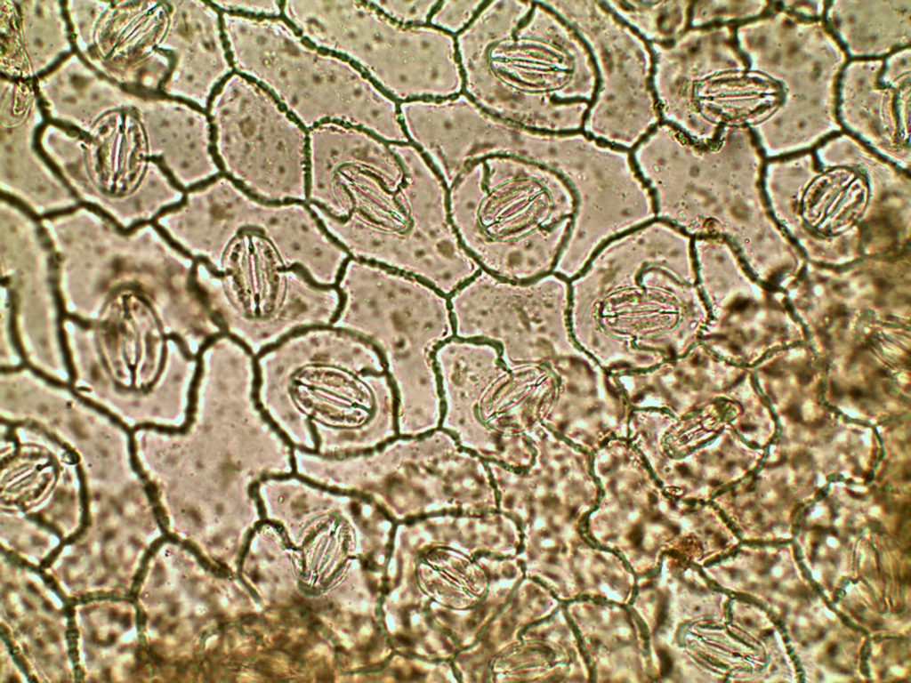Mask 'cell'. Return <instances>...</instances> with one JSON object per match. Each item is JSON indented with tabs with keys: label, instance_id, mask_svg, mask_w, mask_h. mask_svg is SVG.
I'll return each mask as SVG.
<instances>
[{
	"label": "cell",
	"instance_id": "5",
	"mask_svg": "<svg viewBox=\"0 0 911 683\" xmlns=\"http://www.w3.org/2000/svg\"><path fill=\"white\" fill-rule=\"evenodd\" d=\"M282 17L307 41L351 61L399 103L464 92L456 37L399 24L371 1H284Z\"/></svg>",
	"mask_w": 911,
	"mask_h": 683
},
{
	"label": "cell",
	"instance_id": "9",
	"mask_svg": "<svg viewBox=\"0 0 911 683\" xmlns=\"http://www.w3.org/2000/svg\"><path fill=\"white\" fill-rule=\"evenodd\" d=\"M399 107L408 141L426 157L447 186L466 165L487 157H516L542 165L546 158L551 133L498 118L464 92L441 100L401 102Z\"/></svg>",
	"mask_w": 911,
	"mask_h": 683
},
{
	"label": "cell",
	"instance_id": "13",
	"mask_svg": "<svg viewBox=\"0 0 911 683\" xmlns=\"http://www.w3.org/2000/svg\"><path fill=\"white\" fill-rule=\"evenodd\" d=\"M371 3L393 21L405 26L429 25L435 0H377Z\"/></svg>",
	"mask_w": 911,
	"mask_h": 683
},
{
	"label": "cell",
	"instance_id": "2",
	"mask_svg": "<svg viewBox=\"0 0 911 683\" xmlns=\"http://www.w3.org/2000/svg\"><path fill=\"white\" fill-rule=\"evenodd\" d=\"M464 92L536 132L583 131L598 76L584 39L544 1H484L456 36Z\"/></svg>",
	"mask_w": 911,
	"mask_h": 683
},
{
	"label": "cell",
	"instance_id": "8",
	"mask_svg": "<svg viewBox=\"0 0 911 683\" xmlns=\"http://www.w3.org/2000/svg\"><path fill=\"white\" fill-rule=\"evenodd\" d=\"M341 319L375 333L396 354L422 350L454 329L448 296L430 283L350 258L335 283Z\"/></svg>",
	"mask_w": 911,
	"mask_h": 683
},
{
	"label": "cell",
	"instance_id": "12",
	"mask_svg": "<svg viewBox=\"0 0 911 683\" xmlns=\"http://www.w3.org/2000/svg\"><path fill=\"white\" fill-rule=\"evenodd\" d=\"M483 3V0L438 1L429 25L456 37L470 26Z\"/></svg>",
	"mask_w": 911,
	"mask_h": 683
},
{
	"label": "cell",
	"instance_id": "6",
	"mask_svg": "<svg viewBox=\"0 0 911 683\" xmlns=\"http://www.w3.org/2000/svg\"><path fill=\"white\" fill-rule=\"evenodd\" d=\"M206 112L223 175L263 201H306L308 130L266 88L234 71Z\"/></svg>",
	"mask_w": 911,
	"mask_h": 683
},
{
	"label": "cell",
	"instance_id": "1",
	"mask_svg": "<svg viewBox=\"0 0 911 683\" xmlns=\"http://www.w3.org/2000/svg\"><path fill=\"white\" fill-rule=\"evenodd\" d=\"M327 191L333 219L321 223L351 258L412 275L447 296L480 271L450 223L447 182L412 143L342 154Z\"/></svg>",
	"mask_w": 911,
	"mask_h": 683
},
{
	"label": "cell",
	"instance_id": "3",
	"mask_svg": "<svg viewBox=\"0 0 911 683\" xmlns=\"http://www.w3.org/2000/svg\"><path fill=\"white\" fill-rule=\"evenodd\" d=\"M569 195L568 182L552 168L491 156L470 163L448 186V216L480 270L528 283L556 268Z\"/></svg>",
	"mask_w": 911,
	"mask_h": 683
},
{
	"label": "cell",
	"instance_id": "10",
	"mask_svg": "<svg viewBox=\"0 0 911 683\" xmlns=\"http://www.w3.org/2000/svg\"><path fill=\"white\" fill-rule=\"evenodd\" d=\"M182 64L180 89L190 103L207 108L218 86L234 72L222 12L211 2H188L180 12Z\"/></svg>",
	"mask_w": 911,
	"mask_h": 683
},
{
	"label": "cell",
	"instance_id": "7",
	"mask_svg": "<svg viewBox=\"0 0 911 683\" xmlns=\"http://www.w3.org/2000/svg\"><path fill=\"white\" fill-rule=\"evenodd\" d=\"M584 39L597 71L598 87L583 132L633 150L660 122L651 84L650 44L605 1H544Z\"/></svg>",
	"mask_w": 911,
	"mask_h": 683
},
{
	"label": "cell",
	"instance_id": "4",
	"mask_svg": "<svg viewBox=\"0 0 911 683\" xmlns=\"http://www.w3.org/2000/svg\"><path fill=\"white\" fill-rule=\"evenodd\" d=\"M234 71L266 88L308 131L327 122L409 142L399 103L346 59L304 39L281 17L222 12Z\"/></svg>",
	"mask_w": 911,
	"mask_h": 683
},
{
	"label": "cell",
	"instance_id": "11",
	"mask_svg": "<svg viewBox=\"0 0 911 683\" xmlns=\"http://www.w3.org/2000/svg\"><path fill=\"white\" fill-rule=\"evenodd\" d=\"M649 44H669L690 27V1H605Z\"/></svg>",
	"mask_w": 911,
	"mask_h": 683
},
{
	"label": "cell",
	"instance_id": "14",
	"mask_svg": "<svg viewBox=\"0 0 911 683\" xmlns=\"http://www.w3.org/2000/svg\"><path fill=\"white\" fill-rule=\"evenodd\" d=\"M221 12L251 17H281L283 1L276 0H220L211 2Z\"/></svg>",
	"mask_w": 911,
	"mask_h": 683
}]
</instances>
